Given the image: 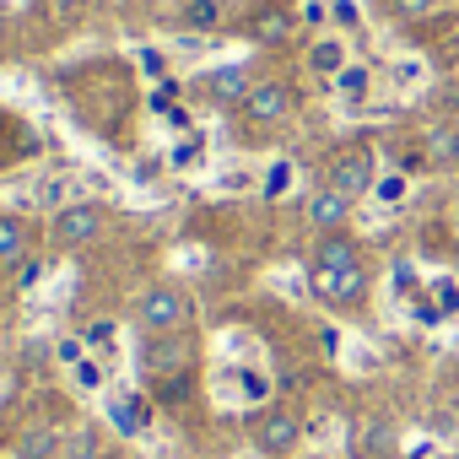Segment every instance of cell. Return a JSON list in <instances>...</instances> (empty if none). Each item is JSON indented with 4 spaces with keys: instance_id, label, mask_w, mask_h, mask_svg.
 <instances>
[{
    "instance_id": "obj_18",
    "label": "cell",
    "mask_w": 459,
    "mask_h": 459,
    "mask_svg": "<svg viewBox=\"0 0 459 459\" xmlns=\"http://www.w3.org/2000/svg\"><path fill=\"white\" fill-rule=\"evenodd\" d=\"M49 454H55V432H33L22 443V459H49Z\"/></svg>"
},
{
    "instance_id": "obj_16",
    "label": "cell",
    "mask_w": 459,
    "mask_h": 459,
    "mask_svg": "<svg viewBox=\"0 0 459 459\" xmlns=\"http://www.w3.org/2000/svg\"><path fill=\"white\" fill-rule=\"evenodd\" d=\"M178 22L195 28V33H211V28H221V6H216V0H184Z\"/></svg>"
},
{
    "instance_id": "obj_23",
    "label": "cell",
    "mask_w": 459,
    "mask_h": 459,
    "mask_svg": "<svg viewBox=\"0 0 459 459\" xmlns=\"http://www.w3.org/2000/svg\"><path fill=\"white\" fill-rule=\"evenodd\" d=\"M82 341H87V346H108V341H114V325H108V319H98V325H87V335H82Z\"/></svg>"
},
{
    "instance_id": "obj_4",
    "label": "cell",
    "mask_w": 459,
    "mask_h": 459,
    "mask_svg": "<svg viewBox=\"0 0 459 459\" xmlns=\"http://www.w3.org/2000/svg\"><path fill=\"white\" fill-rule=\"evenodd\" d=\"M249 437H255V448H260L265 459H287V454L303 443V416H298V411H287V405H271V411H260V416H255Z\"/></svg>"
},
{
    "instance_id": "obj_9",
    "label": "cell",
    "mask_w": 459,
    "mask_h": 459,
    "mask_svg": "<svg viewBox=\"0 0 459 459\" xmlns=\"http://www.w3.org/2000/svg\"><path fill=\"white\" fill-rule=\"evenodd\" d=\"M249 92H255L249 65H221V71H205V76H200V98H205L211 108H244Z\"/></svg>"
},
{
    "instance_id": "obj_22",
    "label": "cell",
    "mask_w": 459,
    "mask_h": 459,
    "mask_svg": "<svg viewBox=\"0 0 459 459\" xmlns=\"http://www.w3.org/2000/svg\"><path fill=\"white\" fill-rule=\"evenodd\" d=\"M39 281H44V260H28V265L17 271V287L28 292V287H39Z\"/></svg>"
},
{
    "instance_id": "obj_3",
    "label": "cell",
    "mask_w": 459,
    "mask_h": 459,
    "mask_svg": "<svg viewBox=\"0 0 459 459\" xmlns=\"http://www.w3.org/2000/svg\"><path fill=\"white\" fill-rule=\"evenodd\" d=\"M292 114H298V92H292L287 82H255V92H249L244 108H238L244 130H276V125H287Z\"/></svg>"
},
{
    "instance_id": "obj_17",
    "label": "cell",
    "mask_w": 459,
    "mask_h": 459,
    "mask_svg": "<svg viewBox=\"0 0 459 459\" xmlns=\"http://www.w3.org/2000/svg\"><path fill=\"white\" fill-rule=\"evenodd\" d=\"M384 6H389L394 22H427L437 12V0H384Z\"/></svg>"
},
{
    "instance_id": "obj_5",
    "label": "cell",
    "mask_w": 459,
    "mask_h": 459,
    "mask_svg": "<svg viewBox=\"0 0 459 459\" xmlns=\"http://www.w3.org/2000/svg\"><path fill=\"white\" fill-rule=\"evenodd\" d=\"M308 281H314V292H319L330 308H362V303H368V287H373L368 260L351 265V271H308Z\"/></svg>"
},
{
    "instance_id": "obj_10",
    "label": "cell",
    "mask_w": 459,
    "mask_h": 459,
    "mask_svg": "<svg viewBox=\"0 0 459 459\" xmlns=\"http://www.w3.org/2000/svg\"><path fill=\"white\" fill-rule=\"evenodd\" d=\"M351 265H362V244L351 233H319L314 238L308 271H351Z\"/></svg>"
},
{
    "instance_id": "obj_8",
    "label": "cell",
    "mask_w": 459,
    "mask_h": 459,
    "mask_svg": "<svg viewBox=\"0 0 459 459\" xmlns=\"http://www.w3.org/2000/svg\"><path fill=\"white\" fill-rule=\"evenodd\" d=\"M98 233H103V205H92V200H76L55 216V249H82Z\"/></svg>"
},
{
    "instance_id": "obj_7",
    "label": "cell",
    "mask_w": 459,
    "mask_h": 459,
    "mask_svg": "<svg viewBox=\"0 0 459 459\" xmlns=\"http://www.w3.org/2000/svg\"><path fill=\"white\" fill-rule=\"evenodd\" d=\"M351 195H341V189H330V184H319L308 200H303V221L314 227V238L319 233H346V221H351Z\"/></svg>"
},
{
    "instance_id": "obj_2",
    "label": "cell",
    "mask_w": 459,
    "mask_h": 459,
    "mask_svg": "<svg viewBox=\"0 0 459 459\" xmlns=\"http://www.w3.org/2000/svg\"><path fill=\"white\" fill-rule=\"evenodd\" d=\"M325 184H330V189H341V195H351V200H362V195L378 184L373 146H362V141L335 146V152H330V162H325Z\"/></svg>"
},
{
    "instance_id": "obj_24",
    "label": "cell",
    "mask_w": 459,
    "mask_h": 459,
    "mask_svg": "<svg viewBox=\"0 0 459 459\" xmlns=\"http://www.w3.org/2000/svg\"><path fill=\"white\" fill-rule=\"evenodd\" d=\"M6 346H12V335H6V325H0V357H6Z\"/></svg>"
},
{
    "instance_id": "obj_1",
    "label": "cell",
    "mask_w": 459,
    "mask_h": 459,
    "mask_svg": "<svg viewBox=\"0 0 459 459\" xmlns=\"http://www.w3.org/2000/svg\"><path fill=\"white\" fill-rule=\"evenodd\" d=\"M189 314H195V303H189V292L173 287V281L146 287L141 303H135V325H141L146 335H178V330H189Z\"/></svg>"
},
{
    "instance_id": "obj_25",
    "label": "cell",
    "mask_w": 459,
    "mask_h": 459,
    "mask_svg": "<svg viewBox=\"0 0 459 459\" xmlns=\"http://www.w3.org/2000/svg\"><path fill=\"white\" fill-rule=\"evenodd\" d=\"M6 394H12V378H0V405H6Z\"/></svg>"
},
{
    "instance_id": "obj_20",
    "label": "cell",
    "mask_w": 459,
    "mask_h": 459,
    "mask_svg": "<svg viewBox=\"0 0 459 459\" xmlns=\"http://www.w3.org/2000/svg\"><path fill=\"white\" fill-rule=\"evenodd\" d=\"M335 82H341V92H351V98H362V92H368V71H351V65H346Z\"/></svg>"
},
{
    "instance_id": "obj_19",
    "label": "cell",
    "mask_w": 459,
    "mask_h": 459,
    "mask_svg": "<svg viewBox=\"0 0 459 459\" xmlns=\"http://www.w3.org/2000/svg\"><path fill=\"white\" fill-rule=\"evenodd\" d=\"M55 351H60V362H65V368H76V362H87V341H82V335H71V341H60Z\"/></svg>"
},
{
    "instance_id": "obj_21",
    "label": "cell",
    "mask_w": 459,
    "mask_h": 459,
    "mask_svg": "<svg viewBox=\"0 0 459 459\" xmlns=\"http://www.w3.org/2000/svg\"><path fill=\"white\" fill-rule=\"evenodd\" d=\"M71 373H76V384H82V389H98V384H103V368H98L92 357H87V362H76Z\"/></svg>"
},
{
    "instance_id": "obj_11",
    "label": "cell",
    "mask_w": 459,
    "mask_h": 459,
    "mask_svg": "<svg viewBox=\"0 0 459 459\" xmlns=\"http://www.w3.org/2000/svg\"><path fill=\"white\" fill-rule=\"evenodd\" d=\"M292 28H298V17H292L287 6H260V12L249 17V39H255V44H265V49L287 44V39H292Z\"/></svg>"
},
{
    "instance_id": "obj_13",
    "label": "cell",
    "mask_w": 459,
    "mask_h": 459,
    "mask_svg": "<svg viewBox=\"0 0 459 459\" xmlns=\"http://www.w3.org/2000/svg\"><path fill=\"white\" fill-rule=\"evenodd\" d=\"M308 71H314V76H341V71H346V44H341V39H319V44L308 49Z\"/></svg>"
},
{
    "instance_id": "obj_12",
    "label": "cell",
    "mask_w": 459,
    "mask_h": 459,
    "mask_svg": "<svg viewBox=\"0 0 459 459\" xmlns=\"http://www.w3.org/2000/svg\"><path fill=\"white\" fill-rule=\"evenodd\" d=\"M108 421H114L119 437H141L146 421H152V411H146L141 394H114V400H108Z\"/></svg>"
},
{
    "instance_id": "obj_15",
    "label": "cell",
    "mask_w": 459,
    "mask_h": 459,
    "mask_svg": "<svg viewBox=\"0 0 459 459\" xmlns=\"http://www.w3.org/2000/svg\"><path fill=\"white\" fill-rule=\"evenodd\" d=\"M394 443H400V432H394L389 421H368V427H362V443H357V448H362L368 459H389V454H394Z\"/></svg>"
},
{
    "instance_id": "obj_6",
    "label": "cell",
    "mask_w": 459,
    "mask_h": 459,
    "mask_svg": "<svg viewBox=\"0 0 459 459\" xmlns=\"http://www.w3.org/2000/svg\"><path fill=\"white\" fill-rule=\"evenodd\" d=\"M189 357H195V341H189V330H178V335H146L141 368H146L152 378H178V373L189 368Z\"/></svg>"
},
{
    "instance_id": "obj_14",
    "label": "cell",
    "mask_w": 459,
    "mask_h": 459,
    "mask_svg": "<svg viewBox=\"0 0 459 459\" xmlns=\"http://www.w3.org/2000/svg\"><path fill=\"white\" fill-rule=\"evenodd\" d=\"M28 249V221L17 216H0V265H17Z\"/></svg>"
}]
</instances>
